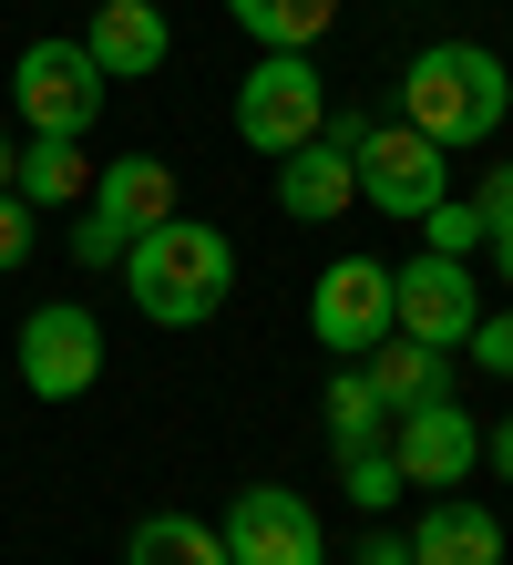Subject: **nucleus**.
I'll return each mask as SVG.
<instances>
[{"mask_svg": "<svg viewBox=\"0 0 513 565\" xmlns=\"http://www.w3.org/2000/svg\"><path fill=\"white\" fill-rule=\"evenodd\" d=\"M278 206H288L298 226H329V216H350V206H360V175H350V154H339V145H298V154H278Z\"/></svg>", "mask_w": 513, "mask_h": 565, "instance_id": "obj_15", "label": "nucleus"}, {"mask_svg": "<svg viewBox=\"0 0 513 565\" xmlns=\"http://www.w3.org/2000/svg\"><path fill=\"white\" fill-rule=\"evenodd\" d=\"M93 381H103V319L52 298V309L21 329V391L31 402H83Z\"/></svg>", "mask_w": 513, "mask_h": 565, "instance_id": "obj_9", "label": "nucleus"}, {"mask_svg": "<svg viewBox=\"0 0 513 565\" xmlns=\"http://www.w3.org/2000/svg\"><path fill=\"white\" fill-rule=\"evenodd\" d=\"M83 52L103 62V83H145L154 62L175 52V31H164V11H154V0H93Z\"/></svg>", "mask_w": 513, "mask_h": 565, "instance_id": "obj_12", "label": "nucleus"}, {"mask_svg": "<svg viewBox=\"0 0 513 565\" xmlns=\"http://www.w3.org/2000/svg\"><path fill=\"white\" fill-rule=\"evenodd\" d=\"M11 195H21L31 216H42V206H73V195H93V154H83V135H31L21 164H11Z\"/></svg>", "mask_w": 513, "mask_h": 565, "instance_id": "obj_16", "label": "nucleus"}, {"mask_svg": "<svg viewBox=\"0 0 513 565\" xmlns=\"http://www.w3.org/2000/svg\"><path fill=\"white\" fill-rule=\"evenodd\" d=\"M410 565H503V514L462 504V493H431V514L410 524Z\"/></svg>", "mask_w": 513, "mask_h": 565, "instance_id": "obj_13", "label": "nucleus"}, {"mask_svg": "<svg viewBox=\"0 0 513 565\" xmlns=\"http://www.w3.org/2000/svg\"><path fill=\"white\" fill-rule=\"evenodd\" d=\"M21 257H31V206L0 185V268H21Z\"/></svg>", "mask_w": 513, "mask_h": 565, "instance_id": "obj_23", "label": "nucleus"}, {"mask_svg": "<svg viewBox=\"0 0 513 565\" xmlns=\"http://www.w3.org/2000/svg\"><path fill=\"white\" fill-rule=\"evenodd\" d=\"M483 462H493V473L513 483V422H493V431H483Z\"/></svg>", "mask_w": 513, "mask_h": 565, "instance_id": "obj_25", "label": "nucleus"}, {"mask_svg": "<svg viewBox=\"0 0 513 565\" xmlns=\"http://www.w3.org/2000/svg\"><path fill=\"white\" fill-rule=\"evenodd\" d=\"M11 93H21V114H31V135H93V114H103V62L83 52V42H31L21 62H11Z\"/></svg>", "mask_w": 513, "mask_h": 565, "instance_id": "obj_6", "label": "nucleus"}, {"mask_svg": "<svg viewBox=\"0 0 513 565\" xmlns=\"http://www.w3.org/2000/svg\"><path fill=\"white\" fill-rule=\"evenodd\" d=\"M11 164H21V145H11V135H0V185H11Z\"/></svg>", "mask_w": 513, "mask_h": 565, "instance_id": "obj_28", "label": "nucleus"}, {"mask_svg": "<svg viewBox=\"0 0 513 565\" xmlns=\"http://www.w3.org/2000/svg\"><path fill=\"white\" fill-rule=\"evenodd\" d=\"M226 11H236V31H257L267 52H308L339 21V0H226Z\"/></svg>", "mask_w": 513, "mask_h": 565, "instance_id": "obj_18", "label": "nucleus"}, {"mask_svg": "<svg viewBox=\"0 0 513 565\" xmlns=\"http://www.w3.org/2000/svg\"><path fill=\"white\" fill-rule=\"evenodd\" d=\"M503 114H513V62L503 52H483V42H421L400 62V124L431 135L441 154L503 135Z\"/></svg>", "mask_w": 513, "mask_h": 565, "instance_id": "obj_1", "label": "nucleus"}, {"mask_svg": "<svg viewBox=\"0 0 513 565\" xmlns=\"http://www.w3.org/2000/svg\"><path fill=\"white\" fill-rule=\"evenodd\" d=\"M226 565H329L308 493H288V483H247V493L226 504Z\"/></svg>", "mask_w": 513, "mask_h": 565, "instance_id": "obj_7", "label": "nucleus"}, {"mask_svg": "<svg viewBox=\"0 0 513 565\" xmlns=\"http://www.w3.org/2000/svg\"><path fill=\"white\" fill-rule=\"evenodd\" d=\"M472 371H493V381H513V309H483V319H472Z\"/></svg>", "mask_w": 513, "mask_h": 565, "instance_id": "obj_22", "label": "nucleus"}, {"mask_svg": "<svg viewBox=\"0 0 513 565\" xmlns=\"http://www.w3.org/2000/svg\"><path fill=\"white\" fill-rule=\"evenodd\" d=\"M483 247H493V268L513 278V226H493V237H483Z\"/></svg>", "mask_w": 513, "mask_h": 565, "instance_id": "obj_27", "label": "nucleus"}, {"mask_svg": "<svg viewBox=\"0 0 513 565\" xmlns=\"http://www.w3.org/2000/svg\"><path fill=\"white\" fill-rule=\"evenodd\" d=\"M124 288H133V309H145L154 329H205L226 309V288H236V247L216 237V226H195V216H164L145 226L124 257Z\"/></svg>", "mask_w": 513, "mask_h": 565, "instance_id": "obj_2", "label": "nucleus"}, {"mask_svg": "<svg viewBox=\"0 0 513 565\" xmlns=\"http://www.w3.org/2000/svg\"><path fill=\"white\" fill-rule=\"evenodd\" d=\"M124 565H226V535L195 524V514H145L133 545H124Z\"/></svg>", "mask_w": 513, "mask_h": 565, "instance_id": "obj_17", "label": "nucleus"}, {"mask_svg": "<svg viewBox=\"0 0 513 565\" xmlns=\"http://www.w3.org/2000/svg\"><path fill=\"white\" fill-rule=\"evenodd\" d=\"M339 483H350V504H370V514H381L391 493H410V483H400V462H391V443H360V452H339Z\"/></svg>", "mask_w": 513, "mask_h": 565, "instance_id": "obj_20", "label": "nucleus"}, {"mask_svg": "<svg viewBox=\"0 0 513 565\" xmlns=\"http://www.w3.org/2000/svg\"><path fill=\"white\" fill-rule=\"evenodd\" d=\"M350 175H360V206L410 216V226H421L441 195H452V164H441V145L410 135V124H370V135L350 145Z\"/></svg>", "mask_w": 513, "mask_h": 565, "instance_id": "obj_5", "label": "nucleus"}, {"mask_svg": "<svg viewBox=\"0 0 513 565\" xmlns=\"http://www.w3.org/2000/svg\"><path fill=\"white\" fill-rule=\"evenodd\" d=\"M421 237H431V257H462V247H483V216H472L462 195H441V206L421 216Z\"/></svg>", "mask_w": 513, "mask_h": 565, "instance_id": "obj_21", "label": "nucleus"}, {"mask_svg": "<svg viewBox=\"0 0 513 565\" xmlns=\"http://www.w3.org/2000/svg\"><path fill=\"white\" fill-rule=\"evenodd\" d=\"M319 124H329V83L308 52H267L236 83V145L247 154H298V145H319Z\"/></svg>", "mask_w": 513, "mask_h": 565, "instance_id": "obj_4", "label": "nucleus"}, {"mask_svg": "<svg viewBox=\"0 0 513 565\" xmlns=\"http://www.w3.org/2000/svg\"><path fill=\"white\" fill-rule=\"evenodd\" d=\"M329 443L339 452H360V443H391V412H381V391H370V371H360V360H350V371H339L329 381Z\"/></svg>", "mask_w": 513, "mask_h": 565, "instance_id": "obj_19", "label": "nucleus"}, {"mask_svg": "<svg viewBox=\"0 0 513 565\" xmlns=\"http://www.w3.org/2000/svg\"><path fill=\"white\" fill-rule=\"evenodd\" d=\"M472 412L462 402H421V412H391V462L410 493H462L472 483Z\"/></svg>", "mask_w": 513, "mask_h": 565, "instance_id": "obj_11", "label": "nucleus"}, {"mask_svg": "<svg viewBox=\"0 0 513 565\" xmlns=\"http://www.w3.org/2000/svg\"><path fill=\"white\" fill-rule=\"evenodd\" d=\"M472 319H483V298H472V268L462 257H410V268H391V329H410V340L431 350H462Z\"/></svg>", "mask_w": 513, "mask_h": 565, "instance_id": "obj_8", "label": "nucleus"}, {"mask_svg": "<svg viewBox=\"0 0 513 565\" xmlns=\"http://www.w3.org/2000/svg\"><path fill=\"white\" fill-rule=\"evenodd\" d=\"M164 216H175V164L133 145L114 164H93V216H83L73 257H83V268H114V257L145 237V226H164Z\"/></svg>", "mask_w": 513, "mask_h": 565, "instance_id": "obj_3", "label": "nucleus"}, {"mask_svg": "<svg viewBox=\"0 0 513 565\" xmlns=\"http://www.w3.org/2000/svg\"><path fill=\"white\" fill-rule=\"evenodd\" d=\"M360 565H410V535H370V545H360Z\"/></svg>", "mask_w": 513, "mask_h": 565, "instance_id": "obj_26", "label": "nucleus"}, {"mask_svg": "<svg viewBox=\"0 0 513 565\" xmlns=\"http://www.w3.org/2000/svg\"><path fill=\"white\" fill-rule=\"evenodd\" d=\"M472 216H483V237H493V226H513V164H493V175H483V195H472Z\"/></svg>", "mask_w": 513, "mask_h": 565, "instance_id": "obj_24", "label": "nucleus"}, {"mask_svg": "<svg viewBox=\"0 0 513 565\" xmlns=\"http://www.w3.org/2000/svg\"><path fill=\"white\" fill-rule=\"evenodd\" d=\"M370 391H381V412H421V402H452V350L410 340V329H391L381 350H360Z\"/></svg>", "mask_w": 513, "mask_h": 565, "instance_id": "obj_14", "label": "nucleus"}, {"mask_svg": "<svg viewBox=\"0 0 513 565\" xmlns=\"http://www.w3.org/2000/svg\"><path fill=\"white\" fill-rule=\"evenodd\" d=\"M308 329H319L339 360L381 350L391 340V268H381V257H329L319 298H308Z\"/></svg>", "mask_w": 513, "mask_h": 565, "instance_id": "obj_10", "label": "nucleus"}]
</instances>
